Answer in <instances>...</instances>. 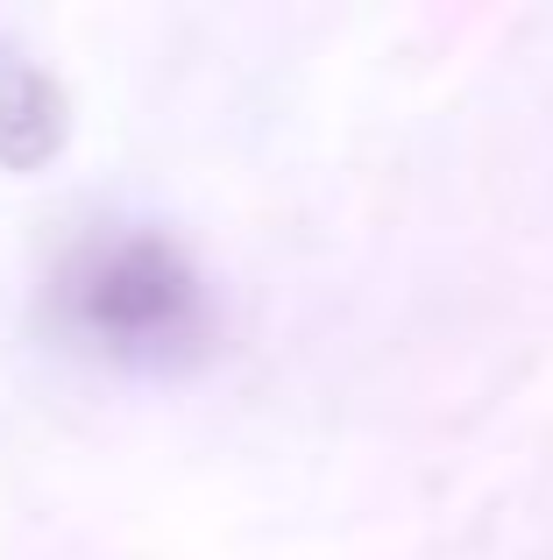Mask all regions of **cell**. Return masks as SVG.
<instances>
[{
  "mask_svg": "<svg viewBox=\"0 0 553 560\" xmlns=\"http://www.w3.org/2000/svg\"><path fill=\"white\" fill-rule=\"evenodd\" d=\"M43 327L57 348L121 376L192 370L221 334L213 284L185 242L150 220H93L64 242L43 284Z\"/></svg>",
  "mask_w": 553,
  "mask_h": 560,
  "instance_id": "1",
  "label": "cell"
},
{
  "mask_svg": "<svg viewBox=\"0 0 553 560\" xmlns=\"http://www.w3.org/2000/svg\"><path fill=\"white\" fill-rule=\"evenodd\" d=\"M57 142H64V93L36 65L0 50V164L36 171L57 156Z\"/></svg>",
  "mask_w": 553,
  "mask_h": 560,
  "instance_id": "2",
  "label": "cell"
}]
</instances>
